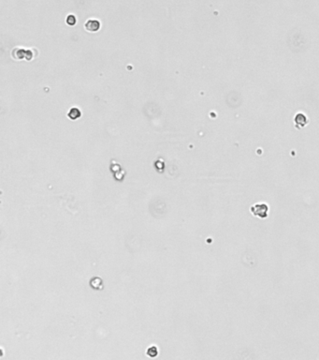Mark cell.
Here are the masks:
<instances>
[{
    "instance_id": "7a4b0ae2",
    "label": "cell",
    "mask_w": 319,
    "mask_h": 360,
    "mask_svg": "<svg viewBox=\"0 0 319 360\" xmlns=\"http://www.w3.org/2000/svg\"><path fill=\"white\" fill-rule=\"evenodd\" d=\"M89 284L90 286L94 289V290H97V291H100L103 289L104 285H103V281L101 278L99 277H93L90 281H89Z\"/></svg>"
},
{
    "instance_id": "6da1fadb",
    "label": "cell",
    "mask_w": 319,
    "mask_h": 360,
    "mask_svg": "<svg viewBox=\"0 0 319 360\" xmlns=\"http://www.w3.org/2000/svg\"><path fill=\"white\" fill-rule=\"evenodd\" d=\"M85 29L89 32H96L100 29V23L97 20H88L85 23Z\"/></svg>"
},
{
    "instance_id": "3957f363",
    "label": "cell",
    "mask_w": 319,
    "mask_h": 360,
    "mask_svg": "<svg viewBox=\"0 0 319 360\" xmlns=\"http://www.w3.org/2000/svg\"><path fill=\"white\" fill-rule=\"evenodd\" d=\"M82 113H81V111L77 108H71L70 111L68 112V116L72 119V120H75V119H78L79 117H81Z\"/></svg>"
},
{
    "instance_id": "8992f818",
    "label": "cell",
    "mask_w": 319,
    "mask_h": 360,
    "mask_svg": "<svg viewBox=\"0 0 319 360\" xmlns=\"http://www.w3.org/2000/svg\"><path fill=\"white\" fill-rule=\"evenodd\" d=\"M66 22H67V24L68 25V26H75L76 25V17L74 16V15H72V14H70V15H68V17H67V20H66Z\"/></svg>"
},
{
    "instance_id": "277c9868",
    "label": "cell",
    "mask_w": 319,
    "mask_h": 360,
    "mask_svg": "<svg viewBox=\"0 0 319 360\" xmlns=\"http://www.w3.org/2000/svg\"><path fill=\"white\" fill-rule=\"evenodd\" d=\"M147 354L150 357H155L158 354V348L155 345H152L151 347L148 348L147 350Z\"/></svg>"
},
{
    "instance_id": "5b68a950",
    "label": "cell",
    "mask_w": 319,
    "mask_h": 360,
    "mask_svg": "<svg viewBox=\"0 0 319 360\" xmlns=\"http://www.w3.org/2000/svg\"><path fill=\"white\" fill-rule=\"evenodd\" d=\"M14 50L17 52V53H16V55H13V56H12L14 59H22V58L24 57V55H26V53H25V51H24L23 49L17 48V49H14Z\"/></svg>"
}]
</instances>
